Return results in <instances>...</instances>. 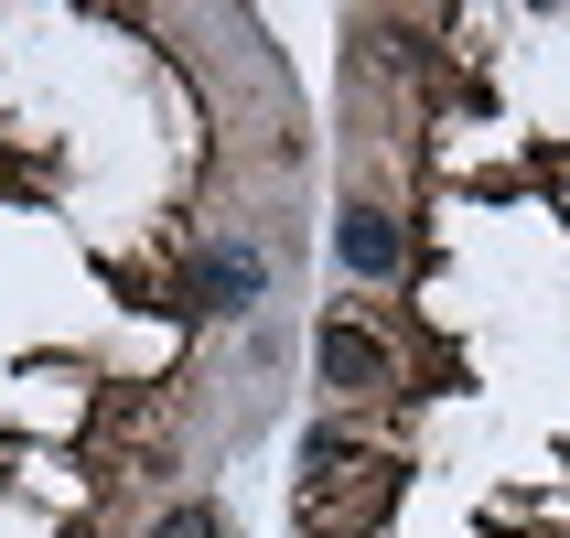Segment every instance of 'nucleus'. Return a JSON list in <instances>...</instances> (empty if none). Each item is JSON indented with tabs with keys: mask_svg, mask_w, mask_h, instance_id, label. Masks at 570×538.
Returning a JSON list of instances; mask_svg holds the SVG:
<instances>
[{
	"mask_svg": "<svg viewBox=\"0 0 570 538\" xmlns=\"http://www.w3.org/2000/svg\"><path fill=\"white\" fill-rule=\"evenodd\" d=\"M387 496H399V485H387V463L377 452H366V463H334V475H302V496H291V517H302V528L313 538H345V528H366V517H387Z\"/></svg>",
	"mask_w": 570,
	"mask_h": 538,
	"instance_id": "obj_1",
	"label": "nucleus"
},
{
	"mask_svg": "<svg viewBox=\"0 0 570 538\" xmlns=\"http://www.w3.org/2000/svg\"><path fill=\"white\" fill-rule=\"evenodd\" d=\"M313 366H323L334 399H377V388H399V355H387V334H377L366 313H334V323H323Z\"/></svg>",
	"mask_w": 570,
	"mask_h": 538,
	"instance_id": "obj_2",
	"label": "nucleus"
},
{
	"mask_svg": "<svg viewBox=\"0 0 570 538\" xmlns=\"http://www.w3.org/2000/svg\"><path fill=\"white\" fill-rule=\"evenodd\" d=\"M334 248H345L355 281H399V270H410V226L387 216V205H345V216H334Z\"/></svg>",
	"mask_w": 570,
	"mask_h": 538,
	"instance_id": "obj_3",
	"label": "nucleus"
},
{
	"mask_svg": "<svg viewBox=\"0 0 570 538\" xmlns=\"http://www.w3.org/2000/svg\"><path fill=\"white\" fill-rule=\"evenodd\" d=\"M258 281H269V270H258L248 237H205V258H194V313H248Z\"/></svg>",
	"mask_w": 570,
	"mask_h": 538,
	"instance_id": "obj_4",
	"label": "nucleus"
},
{
	"mask_svg": "<svg viewBox=\"0 0 570 538\" xmlns=\"http://www.w3.org/2000/svg\"><path fill=\"white\" fill-rule=\"evenodd\" d=\"M151 538H226V517H216V507H173Z\"/></svg>",
	"mask_w": 570,
	"mask_h": 538,
	"instance_id": "obj_5",
	"label": "nucleus"
}]
</instances>
